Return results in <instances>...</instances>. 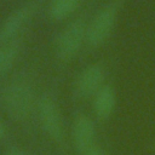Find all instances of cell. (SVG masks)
Returning <instances> with one entry per match:
<instances>
[{"mask_svg":"<svg viewBox=\"0 0 155 155\" xmlns=\"http://www.w3.org/2000/svg\"><path fill=\"white\" fill-rule=\"evenodd\" d=\"M82 0H50L47 15L54 22H62L71 17L80 7Z\"/></svg>","mask_w":155,"mask_h":155,"instance_id":"cell-9","label":"cell"},{"mask_svg":"<svg viewBox=\"0 0 155 155\" xmlns=\"http://www.w3.org/2000/svg\"><path fill=\"white\" fill-rule=\"evenodd\" d=\"M85 155H104V153L102 151V149H99L98 147H93L92 149H90Z\"/></svg>","mask_w":155,"mask_h":155,"instance_id":"cell-12","label":"cell"},{"mask_svg":"<svg viewBox=\"0 0 155 155\" xmlns=\"http://www.w3.org/2000/svg\"><path fill=\"white\" fill-rule=\"evenodd\" d=\"M39 0H29L13 10L0 25V44L16 40L39 8Z\"/></svg>","mask_w":155,"mask_h":155,"instance_id":"cell-5","label":"cell"},{"mask_svg":"<svg viewBox=\"0 0 155 155\" xmlns=\"http://www.w3.org/2000/svg\"><path fill=\"white\" fill-rule=\"evenodd\" d=\"M94 121L86 114H78L71 125V140L75 150L80 155H85L94 147L96 140Z\"/></svg>","mask_w":155,"mask_h":155,"instance_id":"cell-7","label":"cell"},{"mask_svg":"<svg viewBox=\"0 0 155 155\" xmlns=\"http://www.w3.org/2000/svg\"><path fill=\"white\" fill-rule=\"evenodd\" d=\"M120 5L117 1H110L102 6L87 23L86 44L97 48L104 45L114 31L117 22Z\"/></svg>","mask_w":155,"mask_h":155,"instance_id":"cell-2","label":"cell"},{"mask_svg":"<svg viewBox=\"0 0 155 155\" xmlns=\"http://www.w3.org/2000/svg\"><path fill=\"white\" fill-rule=\"evenodd\" d=\"M4 155H28V154L21 148H11Z\"/></svg>","mask_w":155,"mask_h":155,"instance_id":"cell-11","label":"cell"},{"mask_svg":"<svg viewBox=\"0 0 155 155\" xmlns=\"http://www.w3.org/2000/svg\"><path fill=\"white\" fill-rule=\"evenodd\" d=\"M86 28L87 23L81 18H76L59 31L54 42V53L59 61L70 62L79 54L86 44Z\"/></svg>","mask_w":155,"mask_h":155,"instance_id":"cell-3","label":"cell"},{"mask_svg":"<svg viewBox=\"0 0 155 155\" xmlns=\"http://www.w3.org/2000/svg\"><path fill=\"white\" fill-rule=\"evenodd\" d=\"M36 101L33 85L24 76L11 80L1 92L2 108L16 121L27 120L36 107Z\"/></svg>","mask_w":155,"mask_h":155,"instance_id":"cell-1","label":"cell"},{"mask_svg":"<svg viewBox=\"0 0 155 155\" xmlns=\"http://www.w3.org/2000/svg\"><path fill=\"white\" fill-rule=\"evenodd\" d=\"M35 109L42 131L52 140L61 143L64 139V121L56 98L50 93L41 94Z\"/></svg>","mask_w":155,"mask_h":155,"instance_id":"cell-4","label":"cell"},{"mask_svg":"<svg viewBox=\"0 0 155 155\" xmlns=\"http://www.w3.org/2000/svg\"><path fill=\"white\" fill-rule=\"evenodd\" d=\"M6 133H7V130H6V126L4 124V121L0 119V140H2L5 137H6Z\"/></svg>","mask_w":155,"mask_h":155,"instance_id":"cell-13","label":"cell"},{"mask_svg":"<svg viewBox=\"0 0 155 155\" xmlns=\"http://www.w3.org/2000/svg\"><path fill=\"white\" fill-rule=\"evenodd\" d=\"M21 52L19 41L12 40L5 44H0V78L6 75L18 59Z\"/></svg>","mask_w":155,"mask_h":155,"instance_id":"cell-10","label":"cell"},{"mask_svg":"<svg viewBox=\"0 0 155 155\" xmlns=\"http://www.w3.org/2000/svg\"><path fill=\"white\" fill-rule=\"evenodd\" d=\"M116 107V91L110 84H104L103 87L93 96V111L98 120H108Z\"/></svg>","mask_w":155,"mask_h":155,"instance_id":"cell-8","label":"cell"},{"mask_svg":"<svg viewBox=\"0 0 155 155\" xmlns=\"http://www.w3.org/2000/svg\"><path fill=\"white\" fill-rule=\"evenodd\" d=\"M105 69L99 63L86 65L76 76L74 90L79 98L93 97L105 84Z\"/></svg>","mask_w":155,"mask_h":155,"instance_id":"cell-6","label":"cell"}]
</instances>
